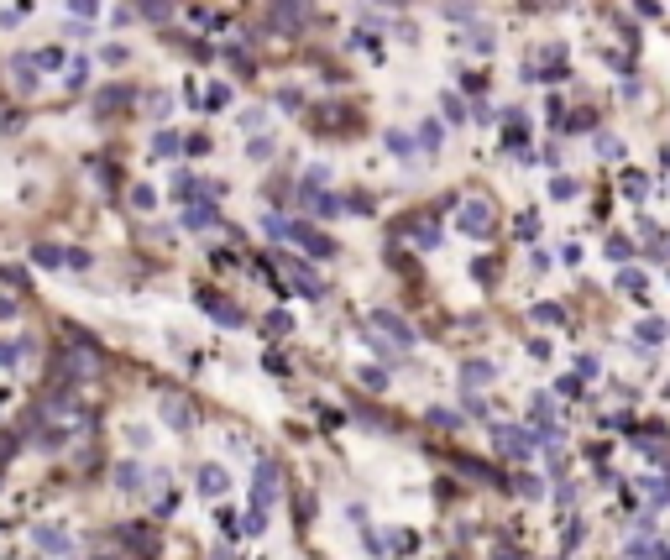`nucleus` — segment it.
Wrapping results in <instances>:
<instances>
[{"label":"nucleus","mask_w":670,"mask_h":560,"mask_svg":"<svg viewBox=\"0 0 670 560\" xmlns=\"http://www.w3.org/2000/svg\"><path fill=\"white\" fill-rule=\"evenodd\" d=\"M461 231H466V236H487V231H493V204L487 199H466L461 204Z\"/></svg>","instance_id":"obj_1"},{"label":"nucleus","mask_w":670,"mask_h":560,"mask_svg":"<svg viewBox=\"0 0 670 560\" xmlns=\"http://www.w3.org/2000/svg\"><path fill=\"white\" fill-rule=\"evenodd\" d=\"M372 325H377V330H388L398 351H409V346H414V330H409V325H403L393 309H377V314H372Z\"/></svg>","instance_id":"obj_2"},{"label":"nucleus","mask_w":670,"mask_h":560,"mask_svg":"<svg viewBox=\"0 0 670 560\" xmlns=\"http://www.w3.org/2000/svg\"><path fill=\"white\" fill-rule=\"evenodd\" d=\"M157 414H163V424H168V429H188V424H194V408H188L184 398H173V393L157 404Z\"/></svg>","instance_id":"obj_3"},{"label":"nucleus","mask_w":670,"mask_h":560,"mask_svg":"<svg viewBox=\"0 0 670 560\" xmlns=\"http://www.w3.org/2000/svg\"><path fill=\"white\" fill-rule=\"evenodd\" d=\"M294 241L304 251H315V257H335V241H330L325 231H315V226H294Z\"/></svg>","instance_id":"obj_4"},{"label":"nucleus","mask_w":670,"mask_h":560,"mask_svg":"<svg viewBox=\"0 0 670 560\" xmlns=\"http://www.w3.org/2000/svg\"><path fill=\"white\" fill-rule=\"evenodd\" d=\"M215 220H220V210H215L210 199H200V204H184V231H210Z\"/></svg>","instance_id":"obj_5"},{"label":"nucleus","mask_w":670,"mask_h":560,"mask_svg":"<svg viewBox=\"0 0 670 560\" xmlns=\"http://www.w3.org/2000/svg\"><path fill=\"white\" fill-rule=\"evenodd\" d=\"M493 440L503 445L508 455H529V435H518L513 424H493Z\"/></svg>","instance_id":"obj_6"},{"label":"nucleus","mask_w":670,"mask_h":560,"mask_svg":"<svg viewBox=\"0 0 670 560\" xmlns=\"http://www.w3.org/2000/svg\"><path fill=\"white\" fill-rule=\"evenodd\" d=\"M267 498H278V466L257 461V508H267Z\"/></svg>","instance_id":"obj_7"},{"label":"nucleus","mask_w":670,"mask_h":560,"mask_svg":"<svg viewBox=\"0 0 670 560\" xmlns=\"http://www.w3.org/2000/svg\"><path fill=\"white\" fill-rule=\"evenodd\" d=\"M32 539L47 550V555H69V534H63V529H53V524H37Z\"/></svg>","instance_id":"obj_8"},{"label":"nucleus","mask_w":670,"mask_h":560,"mask_svg":"<svg viewBox=\"0 0 670 560\" xmlns=\"http://www.w3.org/2000/svg\"><path fill=\"white\" fill-rule=\"evenodd\" d=\"M200 304H204V314H215L220 325H241V309H236V304H220V293H200Z\"/></svg>","instance_id":"obj_9"},{"label":"nucleus","mask_w":670,"mask_h":560,"mask_svg":"<svg viewBox=\"0 0 670 560\" xmlns=\"http://www.w3.org/2000/svg\"><path fill=\"white\" fill-rule=\"evenodd\" d=\"M69 377H100V356L94 351H69Z\"/></svg>","instance_id":"obj_10"},{"label":"nucleus","mask_w":670,"mask_h":560,"mask_svg":"<svg viewBox=\"0 0 670 560\" xmlns=\"http://www.w3.org/2000/svg\"><path fill=\"white\" fill-rule=\"evenodd\" d=\"M304 6L309 0H272V21L278 26H299L304 21Z\"/></svg>","instance_id":"obj_11"},{"label":"nucleus","mask_w":670,"mask_h":560,"mask_svg":"<svg viewBox=\"0 0 670 560\" xmlns=\"http://www.w3.org/2000/svg\"><path fill=\"white\" fill-rule=\"evenodd\" d=\"M225 487H231V477H225L220 466H200V492L204 498H220Z\"/></svg>","instance_id":"obj_12"},{"label":"nucleus","mask_w":670,"mask_h":560,"mask_svg":"<svg viewBox=\"0 0 670 560\" xmlns=\"http://www.w3.org/2000/svg\"><path fill=\"white\" fill-rule=\"evenodd\" d=\"M461 377H466V388H482V382H493V367H487V361H466Z\"/></svg>","instance_id":"obj_13"},{"label":"nucleus","mask_w":670,"mask_h":560,"mask_svg":"<svg viewBox=\"0 0 670 560\" xmlns=\"http://www.w3.org/2000/svg\"><path fill=\"white\" fill-rule=\"evenodd\" d=\"M37 69H42V73H53V69H63V63H69V53H63V48H42V53H37Z\"/></svg>","instance_id":"obj_14"},{"label":"nucleus","mask_w":670,"mask_h":560,"mask_svg":"<svg viewBox=\"0 0 670 560\" xmlns=\"http://www.w3.org/2000/svg\"><path fill=\"white\" fill-rule=\"evenodd\" d=\"M11 69H16V84H21V89H37V63H32V58H21V53H16Z\"/></svg>","instance_id":"obj_15"},{"label":"nucleus","mask_w":670,"mask_h":560,"mask_svg":"<svg viewBox=\"0 0 670 560\" xmlns=\"http://www.w3.org/2000/svg\"><path fill=\"white\" fill-rule=\"evenodd\" d=\"M32 257H37V267H63L69 262V251H58V246H37Z\"/></svg>","instance_id":"obj_16"},{"label":"nucleus","mask_w":670,"mask_h":560,"mask_svg":"<svg viewBox=\"0 0 670 560\" xmlns=\"http://www.w3.org/2000/svg\"><path fill=\"white\" fill-rule=\"evenodd\" d=\"M356 382H362L367 393H382V388H388V372H382V367H367V372H362Z\"/></svg>","instance_id":"obj_17"},{"label":"nucleus","mask_w":670,"mask_h":560,"mask_svg":"<svg viewBox=\"0 0 670 560\" xmlns=\"http://www.w3.org/2000/svg\"><path fill=\"white\" fill-rule=\"evenodd\" d=\"M26 356V341H0V367H16Z\"/></svg>","instance_id":"obj_18"},{"label":"nucleus","mask_w":670,"mask_h":560,"mask_svg":"<svg viewBox=\"0 0 670 560\" xmlns=\"http://www.w3.org/2000/svg\"><path fill=\"white\" fill-rule=\"evenodd\" d=\"M409 236H414V241H424V246H435V241H440V231L430 226V220H409Z\"/></svg>","instance_id":"obj_19"},{"label":"nucleus","mask_w":670,"mask_h":560,"mask_svg":"<svg viewBox=\"0 0 670 560\" xmlns=\"http://www.w3.org/2000/svg\"><path fill=\"white\" fill-rule=\"evenodd\" d=\"M493 42H497V37H493V26H477V32H471V53H482V58L493 53Z\"/></svg>","instance_id":"obj_20"},{"label":"nucleus","mask_w":670,"mask_h":560,"mask_svg":"<svg viewBox=\"0 0 670 560\" xmlns=\"http://www.w3.org/2000/svg\"><path fill=\"white\" fill-rule=\"evenodd\" d=\"M126 105V84H110V89H100V110H116Z\"/></svg>","instance_id":"obj_21"},{"label":"nucleus","mask_w":670,"mask_h":560,"mask_svg":"<svg viewBox=\"0 0 670 560\" xmlns=\"http://www.w3.org/2000/svg\"><path fill=\"white\" fill-rule=\"evenodd\" d=\"M152 152H157V157H173V152H178V136H173V132H157V136H152Z\"/></svg>","instance_id":"obj_22"},{"label":"nucleus","mask_w":670,"mask_h":560,"mask_svg":"<svg viewBox=\"0 0 670 560\" xmlns=\"http://www.w3.org/2000/svg\"><path fill=\"white\" fill-rule=\"evenodd\" d=\"M262 231H267V236H294V226H288V220H283V215H267V220H262Z\"/></svg>","instance_id":"obj_23"},{"label":"nucleus","mask_w":670,"mask_h":560,"mask_svg":"<svg viewBox=\"0 0 670 560\" xmlns=\"http://www.w3.org/2000/svg\"><path fill=\"white\" fill-rule=\"evenodd\" d=\"M639 341H644V346H655V341H660V335H665V325H660V320H644V325H639Z\"/></svg>","instance_id":"obj_24"},{"label":"nucleus","mask_w":670,"mask_h":560,"mask_svg":"<svg viewBox=\"0 0 670 560\" xmlns=\"http://www.w3.org/2000/svg\"><path fill=\"white\" fill-rule=\"evenodd\" d=\"M141 16L147 21H168V0H141Z\"/></svg>","instance_id":"obj_25"},{"label":"nucleus","mask_w":670,"mask_h":560,"mask_svg":"<svg viewBox=\"0 0 670 560\" xmlns=\"http://www.w3.org/2000/svg\"><path fill=\"white\" fill-rule=\"evenodd\" d=\"M225 100H231V84H210V95H204V105H210V110H220Z\"/></svg>","instance_id":"obj_26"},{"label":"nucleus","mask_w":670,"mask_h":560,"mask_svg":"<svg viewBox=\"0 0 670 560\" xmlns=\"http://www.w3.org/2000/svg\"><path fill=\"white\" fill-rule=\"evenodd\" d=\"M440 136H446V132H440V120H424V126H419V142L424 147H440Z\"/></svg>","instance_id":"obj_27"},{"label":"nucleus","mask_w":670,"mask_h":560,"mask_svg":"<svg viewBox=\"0 0 670 560\" xmlns=\"http://www.w3.org/2000/svg\"><path fill=\"white\" fill-rule=\"evenodd\" d=\"M131 204H136V210H152V204H157V194L147 189V183H136V189H131Z\"/></svg>","instance_id":"obj_28"},{"label":"nucleus","mask_w":670,"mask_h":560,"mask_svg":"<svg viewBox=\"0 0 670 560\" xmlns=\"http://www.w3.org/2000/svg\"><path fill=\"white\" fill-rule=\"evenodd\" d=\"M628 251H634V246H628V236H608V257H612V262H624Z\"/></svg>","instance_id":"obj_29"},{"label":"nucleus","mask_w":670,"mask_h":560,"mask_svg":"<svg viewBox=\"0 0 670 560\" xmlns=\"http://www.w3.org/2000/svg\"><path fill=\"white\" fill-rule=\"evenodd\" d=\"M351 48H362V53H372V58H382V48H377V37H372V32H356V37H351Z\"/></svg>","instance_id":"obj_30"},{"label":"nucleus","mask_w":670,"mask_h":560,"mask_svg":"<svg viewBox=\"0 0 670 560\" xmlns=\"http://www.w3.org/2000/svg\"><path fill=\"white\" fill-rule=\"evenodd\" d=\"M319 183H330V168H325V163H315V168H309V179H304V189H309V194H315V189H319Z\"/></svg>","instance_id":"obj_31"},{"label":"nucleus","mask_w":670,"mask_h":560,"mask_svg":"<svg viewBox=\"0 0 670 560\" xmlns=\"http://www.w3.org/2000/svg\"><path fill=\"white\" fill-rule=\"evenodd\" d=\"M173 194H178V199H188V194H200V179H188V173H178V179H173Z\"/></svg>","instance_id":"obj_32"},{"label":"nucleus","mask_w":670,"mask_h":560,"mask_svg":"<svg viewBox=\"0 0 670 560\" xmlns=\"http://www.w3.org/2000/svg\"><path fill=\"white\" fill-rule=\"evenodd\" d=\"M388 152L409 157V152H414V142H409V136H403V132H388Z\"/></svg>","instance_id":"obj_33"},{"label":"nucleus","mask_w":670,"mask_h":560,"mask_svg":"<svg viewBox=\"0 0 670 560\" xmlns=\"http://www.w3.org/2000/svg\"><path fill=\"white\" fill-rule=\"evenodd\" d=\"M550 194L555 199H571V194H576V179H550Z\"/></svg>","instance_id":"obj_34"},{"label":"nucleus","mask_w":670,"mask_h":560,"mask_svg":"<svg viewBox=\"0 0 670 560\" xmlns=\"http://www.w3.org/2000/svg\"><path fill=\"white\" fill-rule=\"evenodd\" d=\"M618 288H624V293H639V288H644V273H618Z\"/></svg>","instance_id":"obj_35"},{"label":"nucleus","mask_w":670,"mask_h":560,"mask_svg":"<svg viewBox=\"0 0 670 560\" xmlns=\"http://www.w3.org/2000/svg\"><path fill=\"white\" fill-rule=\"evenodd\" d=\"M518 236L534 241V236H540V220H534V215H518Z\"/></svg>","instance_id":"obj_36"},{"label":"nucleus","mask_w":670,"mask_h":560,"mask_svg":"<svg viewBox=\"0 0 670 560\" xmlns=\"http://www.w3.org/2000/svg\"><path fill=\"white\" fill-rule=\"evenodd\" d=\"M430 424H440V429H456V414H450V408H430Z\"/></svg>","instance_id":"obj_37"},{"label":"nucleus","mask_w":670,"mask_h":560,"mask_svg":"<svg viewBox=\"0 0 670 560\" xmlns=\"http://www.w3.org/2000/svg\"><path fill=\"white\" fill-rule=\"evenodd\" d=\"M267 157H272V142H267V136H257V142H252V163H267Z\"/></svg>","instance_id":"obj_38"},{"label":"nucleus","mask_w":670,"mask_h":560,"mask_svg":"<svg viewBox=\"0 0 670 560\" xmlns=\"http://www.w3.org/2000/svg\"><path fill=\"white\" fill-rule=\"evenodd\" d=\"M84 79H89V69L84 63H69V89H84Z\"/></svg>","instance_id":"obj_39"},{"label":"nucleus","mask_w":670,"mask_h":560,"mask_svg":"<svg viewBox=\"0 0 670 560\" xmlns=\"http://www.w3.org/2000/svg\"><path fill=\"white\" fill-rule=\"evenodd\" d=\"M116 482H121V487H136V461H126V466H121V471H116Z\"/></svg>","instance_id":"obj_40"},{"label":"nucleus","mask_w":670,"mask_h":560,"mask_svg":"<svg viewBox=\"0 0 670 560\" xmlns=\"http://www.w3.org/2000/svg\"><path fill=\"white\" fill-rule=\"evenodd\" d=\"M597 152H602V157H618L624 147H618V136H597Z\"/></svg>","instance_id":"obj_41"},{"label":"nucleus","mask_w":670,"mask_h":560,"mask_svg":"<svg viewBox=\"0 0 670 560\" xmlns=\"http://www.w3.org/2000/svg\"><path fill=\"white\" fill-rule=\"evenodd\" d=\"M315 210H319V215H335V210H341V199H335V194H319Z\"/></svg>","instance_id":"obj_42"},{"label":"nucleus","mask_w":670,"mask_h":560,"mask_svg":"<svg viewBox=\"0 0 670 560\" xmlns=\"http://www.w3.org/2000/svg\"><path fill=\"white\" fill-rule=\"evenodd\" d=\"M100 58H105V63H126V48H121V42H110V48H100Z\"/></svg>","instance_id":"obj_43"},{"label":"nucleus","mask_w":670,"mask_h":560,"mask_svg":"<svg viewBox=\"0 0 670 560\" xmlns=\"http://www.w3.org/2000/svg\"><path fill=\"white\" fill-rule=\"evenodd\" d=\"M69 11H79V16H94V11H100V0H69Z\"/></svg>","instance_id":"obj_44"},{"label":"nucleus","mask_w":670,"mask_h":560,"mask_svg":"<svg viewBox=\"0 0 670 560\" xmlns=\"http://www.w3.org/2000/svg\"><path fill=\"white\" fill-rule=\"evenodd\" d=\"M639 16H660V0H639Z\"/></svg>","instance_id":"obj_45"},{"label":"nucleus","mask_w":670,"mask_h":560,"mask_svg":"<svg viewBox=\"0 0 670 560\" xmlns=\"http://www.w3.org/2000/svg\"><path fill=\"white\" fill-rule=\"evenodd\" d=\"M16 314V298H0V320H11Z\"/></svg>","instance_id":"obj_46"}]
</instances>
